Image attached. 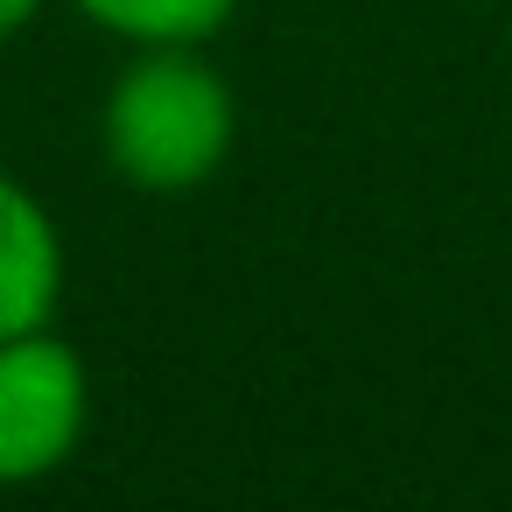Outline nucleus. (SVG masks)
Returning <instances> with one entry per match:
<instances>
[{
    "mask_svg": "<svg viewBox=\"0 0 512 512\" xmlns=\"http://www.w3.org/2000/svg\"><path fill=\"white\" fill-rule=\"evenodd\" d=\"M239 148V92L211 43L127 50L99 99V155L134 197H190L218 183Z\"/></svg>",
    "mask_w": 512,
    "mask_h": 512,
    "instance_id": "1",
    "label": "nucleus"
},
{
    "mask_svg": "<svg viewBox=\"0 0 512 512\" xmlns=\"http://www.w3.org/2000/svg\"><path fill=\"white\" fill-rule=\"evenodd\" d=\"M92 407V365L57 323L0 337V491L57 477L85 449Z\"/></svg>",
    "mask_w": 512,
    "mask_h": 512,
    "instance_id": "2",
    "label": "nucleus"
},
{
    "mask_svg": "<svg viewBox=\"0 0 512 512\" xmlns=\"http://www.w3.org/2000/svg\"><path fill=\"white\" fill-rule=\"evenodd\" d=\"M64 274H71V253H64L57 211L15 169H0V337L57 323Z\"/></svg>",
    "mask_w": 512,
    "mask_h": 512,
    "instance_id": "3",
    "label": "nucleus"
},
{
    "mask_svg": "<svg viewBox=\"0 0 512 512\" xmlns=\"http://www.w3.org/2000/svg\"><path fill=\"white\" fill-rule=\"evenodd\" d=\"M64 8L127 43V50H148V43H218L239 15V0H64Z\"/></svg>",
    "mask_w": 512,
    "mask_h": 512,
    "instance_id": "4",
    "label": "nucleus"
},
{
    "mask_svg": "<svg viewBox=\"0 0 512 512\" xmlns=\"http://www.w3.org/2000/svg\"><path fill=\"white\" fill-rule=\"evenodd\" d=\"M50 8V0H0V43H8V36H22L36 15Z\"/></svg>",
    "mask_w": 512,
    "mask_h": 512,
    "instance_id": "5",
    "label": "nucleus"
}]
</instances>
